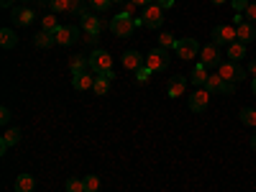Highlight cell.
Returning <instances> with one entry per match:
<instances>
[{
  "instance_id": "45",
  "label": "cell",
  "mask_w": 256,
  "mask_h": 192,
  "mask_svg": "<svg viewBox=\"0 0 256 192\" xmlns=\"http://www.w3.org/2000/svg\"><path fill=\"white\" fill-rule=\"evenodd\" d=\"M251 90H254V95H256V77H254V82H251Z\"/></svg>"
},
{
  "instance_id": "29",
  "label": "cell",
  "mask_w": 256,
  "mask_h": 192,
  "mask_svg": "<svg viewBox=\"0 0 256 192\" xmlns=\"http://www.w3.org/2000/svg\"><path fill=\"white\" fill-rule=\"evenodd\" d=\"M241 123L256 128V110H254V108H244V110H241Z\"/></svg>"
},
{
  "instance_id": "7",
  "label": "cell",
  "mask_w": 256,
  "mask_h": 192,
  "mask_svg": "<svg viewBox=\"0 0 256 192\" xmlns=\"http://www.w3.org/2000/svg\"><path fill=\"white\" fill-rule=\"evenodd\" d=\"M174 52L180 54V59L190 62V59L200 56V44H198L195 38H180V41H177V46H174Z\"/></svg>"
},
{
  "instance_id": "42",
  "label": "cell",
  "mask_w": 256,
  "mask_h": 192,
  "mask_svg": "<svg viewBox=\"0 0 256 192\" xmlns=\"http://www.w3.org/2000/svg\"><path fill=\"white\" fill-rule=\"evenodd\" d=\"M248 74H251V77H256V62H251V64H248Z\"/></svg>"
},
{
  "instance_id": "3",
  "label": "cell",
  "mask_w": 256,
  "mask_h": 192,
  "mask_svg": "<svg viewBox=\"0 0 256 192\" xmlns=\"http://www.w3.org/2000/svg\"><path fill=\"white\" fill-rule=\"evenodd\" d=\"M218 74L226 80V82H233V84H236V82H241L244 77H246V70L241 67V64L238 62H220V67H218Z\"/></svg>"
},
{
  "instance_id": "30",
  "label": "cell",
  "mask_w": 256,
  "mask_h": 192,
  "mask_svg": "<svg viewBox=\"0 0 256 192\" xmlns=\"http://www.w3.org/2000/svg\"><path fill=\"white\" fill-rule=\"evenodd\" d=\"M113 6V0H90V8L98 10V13H105V10H110Z\"/></svg>"
},
{
  "instance_id": "28",
  "label": "cell",
  "mask_w": 256,
  "mask_h": 192,
  "mask_svg": "<svg viewBox=\"0 0 256 192\" xmlns=\"http://www.w3.org/2000/svg\"><path fill=\"white\" fill-rule=\"evenodd\" d=\"M41 26H44V31H52V34H56L62 26H59V20H56V16H44L41 18Z\"/></svg>"
},
{
  "instance_id": "21",
  "label": "cell",
  "mask_w": 256,
  "mask_h": 192,
  "mask_svg": "<svg viewBox=\"0 0 256 192\" xmlns=\"http://www.w3.org/2000/svg\"><path fill=\"white\" fill-rule=\"evenodd\" d=\"M16 44H18V36H16L13 28H3V31H0V46H3V49H16Z\"/></svg>"
},
{
  "instance_id": "33",
  "label": "cell",
  "mask_w": 256,
  "mask_h": 192,
  "mask_svg": "<svg viewBox=\"0 0 256 192\" xmlns=\"http://www.w3.org/2000/svg\"><path fill=\"white\" fill-rule=\"evenodd\" d=\"M152 74H154V72L148 70V67H141V70L136 72V80H138V82H148V77H152Z\"/></svg>"
},
{
  "instance_id": "37",
  "label": "cell",
  "mask_w": 256,
  "mask_h": 192,
  "mask_svg": "<svg viewBox=\"0 0 256 192\" xmlns=\"http://www.w3.org/2000/svg\"><path fill=\"white\" fill-rule=\"evenodd\" d=\"M246 16H248V20H251V24H256V3H248V8H246Z\"/></svg>"
},
{
  "instance_id": "11",
  "label": "cell",
  "mask_w": 256,
  "mask_h": 192,
  "mask_svg": "<svg viewBox=\"0 0 256 192\" xmlns=\"http://www.w3.org/2000/svg\"><path fill=\"white\" fill-rule=\"evenodd\" d=\"M54 36H56V44L59 46H72L74 41H77V36H80V26H62Z\"/></svg>"
},
{
  "instance_id": "12",
  "label": "cell",
  "mask_w": 256,
  "mask_h": 192,
  "mask_svg": "<svg viewBox=\"0 0 256 192\" xmlns=\"http://www.w3.org/2000/svg\"><path fill=\"white\" fill-rule=\"evenodd\" d=\"M72 88H74L77 92L92 90V88H95V72H82V74H74V77H72Z\"/></svg>"
},
{
  "instance_id": "49",
  "label": "cell",
  "mask_w": 256,
  "mask_h": 192,
  "mask_svg": "<svg viewBox=\"0 0 256 192\" xmlns=\"http://www.w3.org/2000/svg\"><path fill=\"white\" fill-rule=\"evenodd\" d=\"M24 3H31V0H24Z\"/></svg>"
},
{
  "instance_id": "15",
  "label": "cell",
  "mask_w": 256,
  "mask_h": 192,
  "mask_svg": "<svg viewBox=\"0 0 256 192\" xmlns=\"http://www.w3.org/2000/svg\"><path fill=\"white\" fill-rule=\"evenodd\" d=\"M82 31H84V34H92V36H100V31H102V20H100L98 16L88 13V16L82 18Z\"/></svg>"
},
{
  "instance_id": "41",
  "label": "cell",
  "mask_w": 256,
  "mask_h": 192,
  "mask_svg": "<svg viewBox=\"0 0 256 192\" xmlns=\"http://www.w3.org/2000/svg\"><path fill=\"white\" fill-rule=\"evenodd\" d=\"M100 36H92V34H84V41H88V44H95Z\"/></svg>"
},
{
  "instance_id": "9",
  "label": "cell",
  "mask_w": 256,
  "mask_h": 192,
  "mask_svg": "<svg viewBox=\"0 0 256 192\" xmlns=\"http://www.w3.org/2000/svg\"><path fill=\"white\" fill-rule=\"evenodd\" d=\"M205 88H208L210 92H223V95H233V92H236V84L226 82L220 74H210V80H208Z\"/></svg>"
},
{
  "instance_id": "18",
  "label": "cell",
  "mask_w": 256,
  "mask_h": 192,
  "mask_svg": "<svg viewBox=\"0 0 256 192\" xmlns=\"http://www.w3.org/2000/svg\"><path fill=\"white\" fill-rule=\"evenodd\" d=\"M34 44H36L38 49H52V46L56 44V36H54L52 31H38V34L34 36Z\"/></svg>"
},
{
  "instance_id": "50",
  "label": "cell",
  "mask_w": 256,
  "mask_h": 192,
  "mask_svg": "<svg viewBox=\"0 0 256 192\" xmlns=\"http://www.w3.org/2000/svg\"><path fill=\"white\" fill-rule=\"evenodd\" d=\"M254 131H256V128H254Z\"/></svg>"
},
{
  "instance_id": "2",
  "label": "cell",
  "mask_w": 256,
  "mask_h": 192,
  "mask_svg": "<svg viewBox=\"0 0 256 192\" xmlns=\"http://www.w3.org/2000/svg\"><path fill=\"white\" fill-rule=\"evenodd\" d=\"M88 62H90V72H95V74H102V72L113 70V56L105 52V49H95L88 56Z\"/></svg>"
},
{
  "instance_id": "48",
  "label": "cell",
  "mask_w": 256,
  "mask_h": 192,
  "mask_svg": "<svg viewBox=\"0 0 256 192\" xmlns=\"http://www.w3.org/2000/svg\"><path fill=\"white\" fill-rule=\"evenodd\" d=\"M38 3H46V0H38Z\"/></svg>"
},
{
  "instance_id": "34",
  "label": "cell",
  "mask_w": 256,
  "mask_h": 192,
  "mask_svg": "<svg viewBox=\"0 0 256 192\" xmlns=\"http://www.w3.org/2000/svg\"><path fill=\"white\" fill-rule=\"evenodd\" d=\"M136 10H138V6H136V3H131V0H126L123 13H126V16H136Z\"/></svg>"
},
{
  "instance_id": "35",
  "label": "cell",
  "mask_w": 256,
  "mask_h": 192,
  "mask_svg": "<svg viewBox=\"0 0 256 192\" xmlns=\"http://www.w3.org/2000/svg\"><path fill=\"white\" fill-rule=\"evenodd\" d=\"M233 8H236V13H246L248 0H233Z\"/></svg>"
},
{
  "instance_id": "4",
  "label": "cell",
  "mask_w": 256,
  "mask_h": 192,
  "mask_svg": "<svg viewBox=\"0 0 256 192\" xmlns=\"http://www.w3.org/2000/svg\"><path fill=\"white\" fill-rule=\"evenodd\" d=\"M169 62H172V54H169L166 49H154L146 56V67L152 72H164L169 67Z\"/></svg>"
},
{
  "instance_id": "19",
  "label": "cell",
  "mask_w": 256,
  "mask_h": 192,
  "mask_svg": "<svg viewBox=\"0 0 256 192\" xmlns=\"http://www.w3.org/2000/svg\"><path fill=\"white\" fill-rule=\"evenodd\" d=\"M18 141H20V131H18V128H10V131L3 136V141H0V154H6L8 148L16 146Z\"/></svg>"
},
{
  "instance_id": "24",
  "label": "cell",
  "mask_w": 256,
  "mask_h": 192,
  "mask_svg": "<svg viewBox=\"0 0 256 192\" xmlns=\"http://www.w3.org/2000/svg\"><path fill=\"white\" fill-rule=\"evenodd\" d=\"M246 56V44H241V41H236V44L228 46V59L230 62H241Z\"/></svg>"
},
{
  "instance_id": "40",
  "label": "cell",
  "mask_w": 256,
  "mask_h": 192,
  "mask_svg": "<svg viewBox=\"0 0 256 192\" xmlns=\"http://www.w3.org/2000/svg\"><path fill=\"white\" fill-rule=\"evenodd\" d=\"M100 77H105V80H110V82H113V80H116V72H113V70H108V72H102Z\"/></svg>"
},
{
  "instance_id": "44",
  "label": "cell",
  "mask_w": 256,
  "mask_h": 192,
  "mask_svg": "<svg viewBox=\"0 0 256 192\" xmlns=\"http://www.w3.org/2000/svg\"><path fill=\"white\" fill-rule=\"evenodd\" d=\"M210 3H212V6H226L228 0H210Z\"/></svg>"
},
{
  "instance_id": "5",
  "label": "cell",
  "mask_w": 256,
  "mask_h": 192,
  "mask_svg": "<svg viewBox=\"0 0 256 192\" xmlns=\"http://www.w3.org/2000/svg\"><path fill=\"white\" fill-rule=\"evenodd\" d=\"M236 26H216L212 28V44H218V46H230V44H236Z\"/></svg>"
},
{
  "instance_id": "43",
  "label": "cell",
  "mask_w": 256,
  "mask_h": 192,
  "mask_svg": "<svg viewBox=\"0 0 256 192\" xmlns=\"http://www.w3.org/2000/svg\"><path fill=\"white\" fill-rule=\"evenodd\" d=\"M0 6H3V8L8 10V8H13V0H0Z\"/></svg>"
},
{
  "instance_id": "1",
  "label": "cell",
  "mask_w": 256,
  "mask_h": 192,
  "mask_svg": "<svg viewBox=\"0 0 256 192\" xmlns=\"http://www.w3.org/2000/svg\"><path fill=\"white\" fill-rule=\"evenodd\" d=\"M138 26H136V18H131V16H126V13H118V16H113V20H110V31L118 36V38H128V36H134V31H136Z\"/></svg>"
},
{
  "instance_id": "6",
  "label": "cell",
  "mask_w": 256,
  "mask_h": 192,
  "mask_svg": "<svg viewBox=\"0 0 256 192\" xmlns=\"http://www.w3.org/2000/svg\"><path fill=\"white\" fill-rule=\"evenodd\" d=\"M144 26L146 28H154V31H159V26L164 24V10L156 6V3H152L148 8H144Z\"/></svg>"
},
{
  "instance_id": "38",
  "label": "cell",
  "mask_w": 256,
  "mask_h": 192,
  "mask_svg": "<svg viewBox=\"0 0 256 192\" xmlns=\"http://www.w3.org/2000/svg\"><path fill=\"white\" fill-rule=\"evenodd\" d=\"M154 3H156L162 10H166V8H172V6H174V0H154Z\"/></svg>"
},
{
  "instance_id": "16",
  "label": "cell",
  "mask_w": 256,
  "mask_h": 192,
  "mask_svg": "<svg viewBox=\"0 0 256 192\" xmlns=\"http://www.w3.org/2000/svg\"><path fill=\"white\" fill-rule=\"evenodd\" d=\"M184 90H187V80L184 77H172V80H169V84H166L169 98H182Z\"/></svg>"
},
{
  "instance_id": "17",
  "label": "cell",
  "mask_w": 256,
  "mask_h": 192,
  "mask_svg": "<svg viewBox=\"0 0 256 192\" xmlns=\"http://www.w3.org/2000/svg\"><path fill=\"white\" fill-rule=\"evenodd\" d=\"M10 18L16 20V26H31V24H34V18H36V13L28 10V8H16Z\"/></svg>"
},
{
  "instance_id": "26",
  "label": "cell",
  "mask_w": 256,
  "mask_h": 192,
  "mask_svg": "<svg viewBox=\"0 0 256 192\" xmlns=\"http://www.w3.org/2000/svg\"><path fill=\"white\" fill-rule=\"evenodd\" d=\"M177 46V38L172 34H159V49H166V52H172Z\"/></svg>"
},
{
  "instance_id": "13",
  "label": "cell",
  "mask_w": 256,
  "mask_h": 192,
  "mask_svg": "<svg viewBox=\"0 0 256 192\" xmlns=\"http://www.w3.org/2000/svg\"><path fill=\"white\" fill-rule=\"evenodd\" d=\"M236 38L241 41V44H251V41L256 38V26L251 24V20H244V24L236 26Z\"/></svg>"
},
{
  "instance_id": "27",
  "label": "cell",
  "mask_w": 256,
  "mask_h": 192,
  "mask_svg": "<svg viewBox=\"0 0 256 192\" xmlns=\"http://www.w3.org/2000/svg\"><path fill=\"white\" fill-rule=\"evenodd\" d=\"M49 6H52L54 16H56V13H70V8H72V0H49Z\"/></svg>"
},
{
  "instance_id": "31",
  "label": "cell",
  "mask_w": 256,
  "mask_h": 192,
  "mask_svg": "<svg viewBox=\"0 0 256 192\" xmlns=\"http://www.w3.org/2000/svg\"><path fill=\"white\" fill-rule=\"evenodd\" d=\"M67 192H88L84 180H67Z\"/></svg>"
},
{
  "instance_id": "46",
  "label": "cell",
  "mask_w": 256,
  "mask_h": 192,
  "mask_svg": "<svg viewBox=\"0 0 256 192\" xmlns=\"http://www.w3.org/2000/svg\"><path fill=\"white\" fill-rule=\"evenodd\" d=\"M251 148H254V152H256V138H251Z\"/></svg>"
},
{
  "instance_id": "22",
  "label": "cell",
  "mask_w": 256,
  "mask_h": 192,
  "mask_svg": "<svg viewBox=\"0 0 256 192\" xmlns=\"http://www.w3.org/2000/svg\"><path fill=\"white\" fill-rule=\"evenodd\" d=\"M36 190V180L31 174H20L16 180V192H34Z\"/></svg>"
},
{
  "instance_id": "10",
  "label": "cell",
  "mask_w": 256,
  "mask_h": 192,
  "mask_svg": "<svg viewBox=\"0 0 256 192\" xmlns=\"http://www.w3.org/2000/svg\"><path fill=\"white\" fill-rule=\"evenodd\" d=\"M210 90L208 88H198V92L190 98V110L192 113H202L205 108H208V102H210Z\"/></svg>"
},
{
  "instance_id": "20",
  "label": "cell",
  "mask_w": 256,
  "mask_h": 192,
  "mask_svg": "<svg viewBox=\"0 0 256 192\" xmlns=\"http://www.w3.org/2000/svg\"><path fill=\"white\" fill-rule=\"evenodd\" d=\"M190 80L195 82L198 88H205L208 80H210V74H208V67H205V64H198V67L192 70V77H190Z\"/></svg>"
},
{
  "instance_id": "47",
  "label": "cell",
  "mask_w": 256,
  "mask_h": 192,
  "mask_svg": "<svg viewBox=\"0 0 256 192\" xmlns=\"http://www.w3.org/2000/svg\"><path fill=\"white\" fill-rule=\"evenodd\" d=\"M113 3H126V0H113Z\"/></svg>"
},
{
  "instance_id": "25",
  "label": "cell",
  "mask_w": 256,
  "mask_h": 192,
  "mask_svg": "<svg viewBox=\"0 0 256 192\" xmlns=\"http://www.w3.org/2000/svg\"><path fill=\"white\" fill-rule=\"evenodd\" d=\"M98 95H108L110 92V80H105L100 74H95V88H92Z\"/></svg>"
},
{
  "instance_id": "8",
  "label": "cell",
  "mask_w": 256,
  "mask_h": 192,
  "mask_svg": "<svg viewBox=\"0 0 256 192\" xmlns=\"http://www.w3.org/2000/svg\"><path fill=\"white\" fill-rule=\"evenodd\" d=\"M200 64H205V67H220V46L218 44H208L200 49Z\"/></svg>"
},
{
  "instance_id": "23",
  "label": "cell",
  "mask_w": 256,
  "mask_h": 192,
  "mask_svg": "<svg viewBox=\"0 0 256 192\" xmlns=\"http://www.w3.org/2000/svg\"><path fill=\"white\" fill-rule=\"evenodd\" d=\"M70 70H72V74H82L90 70V62L84 56H70Z\"/></svg>"
},
{
  "instance_id": "14",
  "label": "cell",
  "mask_w": 256,
  "mask_h": 192,
  "mask_svg": "<svg viewBox=\"0 0 256 192\" xmlns=\"http://www.w3.org/2000/svg\"><path fill=\"white\" fill-rule=\"evenodd\" d=\"M123 67L131 70V72H138L141 67H146V56H141L138 52H126L123 54Z\"/></svg>"
},
{
  "instance_id": "39",
  "label": "cell",
  "mask_w": 256,
  "mask_h": 192,
  "mask_svg": "<svg viewBox=\"0 0 256 192\" xmlns=\"http://www.w3.org/2000/svg\"><path fill=\"white\" fill-rule=\"evenodd\" d=\"M131 3H136L138 8H148V6L154 3V0H131Z\"/></svg>"
},
{
  "instance_id": "36",
  "label": "cell",
  "mask_w": 256,
  "mask_h": 192,
  "mask_svg": "<svg viewBox=\"0 0 256 192\" xmlns=\"http://www.w3.org/2000/svg\"><path fill=\"white\" fill-rule=\"evenodd\" d=\"M10 118H13V116H10V108H3V110H0V123H3V126H8Z\"/></svg>"
},
{
  "instance_id": "32",
  "label": "cell",
  "mask_w": 256,
  "mask_h": 192,
  "mask_svg": "<svg viewBox=\"0 0 256 192\" xmlns=\"http://www.w3.org/2000/svg\"><path fill=\"white\" fill-rule=\"evenodd\" d=\"M84 187H88V192H98V190H100V180H98V174L84 177Z\"/></svg>"
}]
</instances>
